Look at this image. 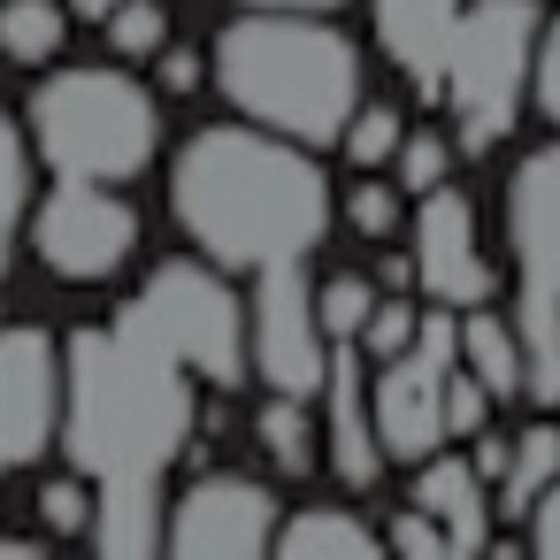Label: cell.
<instances>
[{
    "label": "cell",
    "mask_w": 560,
    "mask_h": 560,
    "mask_svg": "<svg viewBox=\"0 0 560 560\" xmlns=\"http://www.w3.org/2000/svg\"><path fill=\"white\" fill-rule=\"evenodd\" d=\"M384 545H392V552H415V560H445V552H453L445 529H438V514H422L415 499L384 514Z\"/></svg>",
    "instance_id": "obj_31"
},
{
    "label": "cell",
    "mask_w": 560,
    "mask_h": 560,
    "mask_svg": "<svg viewBox=\"0 0 560 560\" xmlns=\"http://www.w3.org/2000/svg\"><path fill=\"white\" fill-rule=\"evenodd\" d=\"M529 101H537V116L560 131V16H545V32H537V62H529Z\"/></svg>",
    "instance_id": "obj_32"
},
{
    "label": "cell",
    "mask_w": 560,
    "mask_h": 560,
    "mask_svg": "<svg viewBox=\"0 0 560 560\" xmlns=\"http://www.w3.org/2000/svg\"><path fill=\"white\" fill-rule=\"evenodd\" d=\"M376 300H384V284H376V277L330 269V277L315 284V315H323L330 346H338V338H361V323H369V307H376Z\"/></svg>",
    "instance_id": "obj_27"
},
{
    "label": "cell",
    "mask_w": 560,
    "mask_h": 560,
    "mask_svg": "<svg viewBox=\"0 0 560 560\" xmlns=\"http://www.w3.org/2000/svg\"><path fill=\"white\" fill-rule=\"evenodd\" d=\"M154 78H162V93L185 101V93L208 85V55H192V47H162V55H154Z\"/></svg>",
    "instance_id": "obj_34"
},
{
    "label": "cell",
    "mask_w": 560,
    "mask_h": 560,
    "mask_svg": "<svg viewBox=\"0 0 560 560\" xmlns=\"http://www.w3.org/2000/svg\"><path fill=\"white\" fill-rule=\"evenodd\" d=\"M407 254H415V292L430 307H483L499 300V269L483 254V231H476V208L460 185H438V192H415V215H407Z\"/></svg>",
    "instance_id": "obj_13"
},
{
    "label": "cell",
    "mask_w": 560,
    "mask_h": 560,
    "mask_svg": "<svg viewBox=\"0 0 560 560\" xmlns=\"http://www.w3.org/2000/svg\"><path fill=\"white\" fill-rule=\"evenodd\" d=\"M269 552H284V560H330V552H338V560H369V552H384V529L361 522L353 506L315 499V506H292V514L277 522Z\"/></svg>",
    "instance_id": "obj_17"
},
{
    "label": "cell",
    "mask_w": 560,
    "mask_h": 560,
    "mask_svg": "<svg viewBox=\"0 0 560 560\" xmlns=\"http://www.w3.org/2000/svg\"><path fill=\"white\" fill-rule=\"evenodd\" d=\"M552 476H560V422H522V430H514V460H506V476L491 483V506H499L506 522H522L529 499H537Z\"/></svg>",
    "instance_id": "obj_20"
},
{
    "label": "cell",
    "mask_w": 560,
    "mask_h": 560,
    "mask_svg": "<svg viewBox=\"0 0 560 560\" xmlns=\"http://www.w3.org/2000/svg\"><path fill=\"white\" fill-rule=\"evenodd\" d=\"M39 522L55 529V537H85L93 529V483L70 468V476H55V483H39Z\"/></svg>",
    "instance_id": "obj_29"
},
{
    "label": "cell",
    "mask_w": 560,
    "mask_h": 560,
    "mask_svg": "<svg viewBox=\"0 0 560 560\" xmlns=\"http://www.w3.org/2000/svg\"><path fill=\"white\" fill-rule=\"evenodd\" d=\"M415 330H422V300H407V292H384L376 307H369V323H361V361H392V353H407L415 346Z\"/></svg>",
    "instance_id": "obj_28"
},
{
    "label": "cell",
    "mask_w": 560,
    "mask_h": 560,
    "mask_svg": "<svg viewBox=\"0 0 560 560\" xmlns=\"http://www.w3.org/2000/svg\"><path fill=\"white\" fill-rule=\"evenodd\" d=\"M24 124H32V154L55 177H85V185H131L162 154V101L116 62L39 78Z\"/></svg>",
    "instance_id": "obj_4"
},
{
    "label": "cell",
    "mask_w": 560,
    "mask_h": 560,
    "mask_svg": "<svg viewBox=\"0 0 560 560\" xmlns=\"http://www.w3.org/2000/svg\"><path fill=\"white\" fill-rule=\"evenodd\" d=\"M215 93L300 147H338L346 116L361 108V47L330 24V16H300V9H246L215 32L208 55Z\"/></svg>",
    "instance_id": "obj_3"
},
{
    "label": "cell",
    "mask_w": 560,
    "mask_h": 560,
    "mask_svg": "<svg viewBox=\"0 0 560 560\" xmlns=\"http://www.w3.org/2000/svg\"><path fill=\"white\" fill-rule=\"evenodd\" d=\"M468 460H476V476H483V483H499V476H506V460H514V430H491V422H483Z\"/></svg>",
    "instance_id": "obj_35"
},
{
    "label": "cell",
    "mask_w": 560,
    "mask_h": 560,
    "mask_svg": "<svg viewBox=\"0 0 560 560\" xmlns=\"http://www.w3.org/2000/svg\"><path fill=\"white\" fill-rule=\"evenodd\" d=\"M522 545H529L537 560H560V476L529 499V514H522Z\"/></svg>",
    "instance_id": "obj_33"
},
{
    "label": "cell",
    "mask_w": 560,
    "mask_h": 560,
    "mask_svg": "<svg viewBox=\"0 0 560 560\" xmlns=\"http://www.w3.org/2000/svg\"><path fill=\"white\" fill-rule=\"evenodd\" d=\"M254 445L277 476H307L323 460V422H315V399H292V392H269L261 415H254Z\"/></svg>",
    "instance_id": "obj_19"
},
{
    "label": "cell",
    "mask_w": 560,
    "mask_h": 560,
    "mask_svg": "<svg viewBox=\"0 0 560 560\" xmlns=\"http://www.w3.org/2000/svg\"><path fill=\"white\" fill-rule=\"evenodd\" d=\"M200 376L185 353L124 300L116 323H93L62 346V460L93 483L85 545L108 560L162 552L170 468L200 445Z\"/></svg>",
    "instance_id": "obj_1"
},
{
    "label": "cell",
    "mask_w": 560,
    "mask_h": 560,
    "mask_svg": "<svg viewBox=\"0 0 560 560\" xmlns=\"http://www.w3.org/2000/svg\"><path fill=\"white\" fill-rule=\"evenodd\" d=\"M62 438V346L39 323H0V476H24Z\"/></svg>",
    "instance_id": "obj_12"
},
{
    "label": "cell",
    "mask_w": 560,
    "mask_h": 560,
    "mask_svg": "<svg viewBox=\"0 0 560 560\" xmlns=\"http://www.w3.org/2000/svg\"><path fill=\"white\" fill-rule=\"evenodd\" d=\"M346 223L369 238V246H392L399 231H407V192L392 185V177H376V170H361V185L346 192Z\"/></svg>",
    "instance_id": "obj_26"
},
{
    "label": "cell",
    "mask_w": 560,
    "mask_h": 560,
    "mask_svg": "<svg viewBox=\"0 0 560 560\" xmlns=\"http://www.w3.org/2000/svg\"><path fill=\"white\" fill-rule=\"evenodd\" d=\"M32 254L47 277L62 284H108L131 269L139 254V208L116 192V185H85V177H62L39 208H32Z\"/></svg>",
    "instance_id": "obj_10"
},
{
    "label": "cell",
    "mask_w": 560,
    "mask_h": 560,
    "mask_svg": "<svg viewBox=\"0 0 560 560\" xmlns=\"http://www.w3.org/2000/svg\"><path fill=\"white\" fill-rule=\"evenodd\" d=\"M101 24H108L116 62H154L170 47V0H116Z\"/></svg>",
    "instance_id": "obj_25"
},
{
    "label": "cell",
    "mask_w": 560,
    "mask_h": 560,
    "mask_svg": "<svg viewBox=\"0 0 560 560\" xmlns=\"http://www.w3.org/2000/svg\"><path fill=\"white\" fill-rule=\"evenodd\" d=\"M0 552H39V545H9V537H0Z\"/></svg>",
    "instance_id": "obj_39"
},
{
    "label": "cell",
    "mask_w": 560,
    "mask_h": 560,
    "mask_svg": "<svg viewBox=\"0 0 560 560\" xmlns=\"http://www.w3.org/2000/svg\"><path fill=\"white\" fill-rule=\"evenodd\" d=\"M468 0H369V24H376V47L392 55V70H407V85L422 101H438V62H445V39L460 24Z\"/></svg>",
    "instance_id": "obj_16"
},
{
    "label": "cell",
    "mask_w": 560,
    "mask_h": 560,
    "mask_svg": "<svg viewBox=\"0 0 560 560\" xmlns=\"http://www.w3.org/2000/svg\"><path fill=\"white\" fill-rule=\"evenodd\" d=\"M537 32H545V0H468L445 62H438V101L453 124L460 154H491L522 101H529V62H537Z\"/></svg>",
    "instance_id": "obj_5"
},
{
    "label": "cell",
    "mask_w": 560,
    "mask_h": 560,
    "mask_svg": "<svg viewBox=\"0 0 560 560\" xmlns=\"http://www.w3.org/2000/svg\"><path fill=\"white\" fill-rule=\"evenodd\" d=\"M460 361V315L422 300V330L407 353L369 361V415H376V445L392 468H415L422 453L445 445V376Z\"/></svg>",
    "instance_id": "obj_8"
},
{
    "label": "cell",
    "mask_w": 560,
    "mask_h": 560,
    "mask_svg": "<svg viewBox=\"0 0 560 560\" xmlns=\"http://www.w3.org/2000/svg\"><path fill=\"white\" fill-rule=\"evenodd\" d=\"M407 499H415L422 514H438V529H445V545H453L460 560H468V552H491V537H499V506H491V483L476 476L468 453H453V445L422 453Z\"/></svg>",
    "instance_id": "obj_15"
},
{
    "label": "cell",
    "mask_w": 560,
    "mask_h": 560,
    "mask_svg": "<svg viewBox=\"0 0 560 560\" xmlns=\"http://www.w3.org/2000/svg\"><path fill=\"white\" fill-rule=\"evenodd\" d=\"M238 9H300V16H330L346 0H238Z\"/></svg>",
    "instance_id": "obj_37"
},
{
    "label": "cell",
    "mask_w": 560,
    "mask_h": 560,
    "mask_svg": "<svg viewBox=\"0 0 560 560\" xmlns=\"http://www.w3.org/2000/svg\"><path fill=\"white\" fill-rule=\"evenodd\" d=\"M62 39H70V9H62V0H0V55H9V62L39 70V62L62 55Z\"/></svg>",
    "instance_id": "obj_22"
},
{
    "label": "cell",
    "mask_w": 560,
    "mask_h": 560,
    "mask_svg": "<svg viewBox=\"0 0 560 560\" xmlns=\"http://www.w3.org/2000/svg\"><path fill=\"white\" fill-rule=\"evenodd\" d=\"M246 376L261 392L315 399L330 376V330L315 315V277L307 261H277L246 292Z\"/></svg>",
    "instance_id": "obj_9"
},
{
    "label": "cell",
    "mask_w": 560,
    "mask_h": 560,
    "mask_svg": "<svg viewBox=\"0 0 560 560\" xmlns=\"http://www.w3.org/2000/svg\"><path fill=\"white\" fill-rule=\"evenodd\" d=\"M460 369H468L499 407L522 399L529 361H522V330H514V315H499L491 300H483V307H460Z\"/></svg>",
    "instance_id": "obj_18"
},
{
    "label": "cell",
    "mask_w": 560,
    "mask_h": 560,
    "mask_svg": "<svg viewBox=\"0 0 560 560\" xmlns=\"http://www.w3.org/2000/svg\"><path fill=\"white\" fill-rule=\"evenodd\" d=\"M491 407H499V399L453 361V376H445V445H453V438H476V430L491 422Z\"/></svg>",
    "instance_id": "obj_30"
},
{
    "label": "cell",
    "mask_w": 560,
    "mask_h": 560,
    "mask_svg": "<svg viewBox=\"0 0 560 560\" xmlns=\"http://www.w3.org/2000/svg\"><path fill=\"white\" fill-rule=\"evenodd\" d=\"M514 254V330H522V399L560 415V139L529 147L499 200Z\"/></svg>",
    "instance_id": "obj_6"
},
{
    "label": "cell",
    "mask_w": 560,
    "mask_h": 560,
    "mask_svg": "<svg viewBox=\"0 0 560 560\" xmlns=\"http://www.w3.org/2000/svg\"><path fill=\"white\" fill-rule=\"evenodd\" d=\"M453 170H460V147H453V131L445 124H407L399 131V154H392V185L415 200V192H438V185H453Z\"/></svg>",
    "instance_id": "obj_23"
},
{
    "label": "cell",
    "mask_w": 560,
    "mask_h": 560,
    "mask_svg": "<svg viewBox=\"0 0 560 560\" xmlns=\"http://www.w3.org/2000/svg\"><path fill=\"white\" fill-rule=\"evenodd\" d=\"M399 131H407V116H399L392 101H369V93H361V108L346 116L338 147H346V162H353V170H392V154H399Z\"/></svg>",
    "instance_id": "obj_24"
},
{
    "label": "cell",
    "mask_w": 560,
    "mask_h": 560,
    "mask_svg": "<svg viewBox=\"0 0 560 560\" xmlns=\"http://www.w3.org/2000/svg\"><path fill=\"white\" fill-rule=\"evenodd\" d=\"M32 223V139L16 131V116L0 108V284L16 269V238Z\"/></svg>",
    "instance_id": "obj_21"
},
{
    "label": "cell",
    "mask_w": 560,
    "mask_h": 560,
    "mask_svg": "<svg viewBox=\"0 0 560 560\" xmlns=\"http://www.w3.org/2000/svg\"><path fill=\"white\" fill-rule=\"evenodd\" d=\"M62 9H70V24H78V16H85V24H101V16L116 9V0H62Z\"/></svg>",
    "instance_id": "obj_38"
},
{
    "label": "cell",
    "mask_w": 560,
    "mask_h": 560,
    "mask_svg": "<svg viewBox=\"0 0 560 560\" xmlns=\"http://www.w3.org/2000/svg\"><path fill=\"white\" fill-rule=\"evenodd\" d=\"M315 422H323V453H330V476L346 483V491H376L384 483V445H376V415H369V361H361V346L353 338H338L330 346V376H323V392H315Z\"/></svg>",
    "instance_id": "obj_14"
},
{
    "label": "cell",
    "mask_w": 560,
    "mask_h": 560,
    "mask_svg": "<svg viewBox=\"0 0 560 560\" xmlns=\"http://www.w3.org/2000/svg\"><path fill=\"white\" fill-rule=\"evenodd\" d=\"M131 307L185 353V369L208 384V392H238L246 384V300H238V284H231V269H215V261H162L139 292H131Z\"/></svg>",
    "instance_id": "obj_7"
},
{
    "label": "cell",
    "mask_w": 560,
    "mask_h": 560,
    "mask_svg": "<svg viewBox=\"0 0 560 560\" xmlns=\"http://www.w3.org/2000/svg\"><path fill=\"white\" fill-rule=\"evenodd\" d=\"M170 215L200 261L231 277H261L277 261H307L330 231V177L315 147L277 139L261 124H208L170 162Z\"/></svg>",
    "instance_id": "obj_2"
},
{
    "label": "cell",
    "mask_w": 560,
    "mask_h": 560,
    "mask_svg": "<svg viewBox=\"0 0 560 560\" xmlns=\"http://www.w3.org/2000/svg\"><path fill=\"white\" fill-rule=\"evenodd\" d=\"M277 522H284V499L261 476L208 468L162 506V552H177V560H254V552H269Z\"/></svg>",
    "instance_id": "obj_11"
},
{
    "label": "cell",
    "mask_w": 560,
    "mask_h": 560,
    "mask_svg": "<svg viewBox=\"0 0 560 560\" xmlns=\"http://www.w3.org/2000/svg\"><path fill=\"white\" fill-rule=\"evenodd\" d=\"M376 284L384 292H415V254H376Z\"/></svg>",
    "instance_id": "obj_36"
}]
</instances>
